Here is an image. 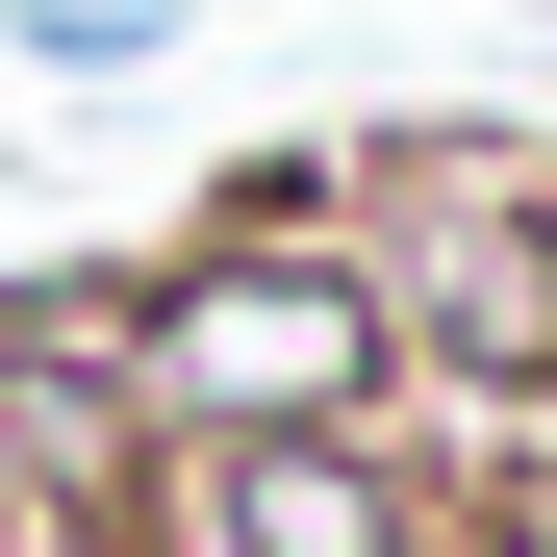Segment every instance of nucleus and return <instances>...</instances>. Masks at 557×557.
<instances>
[{"label": "nucleus", "instance_id": "nucleus-5", "mask_svg": "<svg viewBox=\"0 0 557 557\" xmlns=\"http://www.w3.org/2000/svg\"><path fill=\"white\" fill-rule=\"evenodd\" d=\"M0 557H26V456H0Z\"/></svg>", "mask_w": 557, "mask_h": 557}, {"label": "nucleus", "instance_id": "nucleus-3", "mask_svg": "<svg viewBox=\"0 0 557 557\" xmlns=\"http://www.w3.org/2000/svg\"><path fill=\"white\" fill-rule=\"evenodd\" d=\"M152 557H456V456H431V431H253V456H177Z\"/></svg>", "mask_w": 557, "mask_h": 557}, {"label": "nucleus", "instance_id": "nucleus-1", "mask_svg": "<svg viewBox=\"0 0 557 557\" xmlns=\"http://www.w3.org/2000/svg\"><path fill=\"white\" fill-rule=\"evenodd\" d=\"M127 406H152V456L406 431L381 278H355V152H228V177H203V228L127 253Z\"/></svg>", "mask_w": 557, "mask_h": 557}, {"label": "nucleus", "instance_id": "nucleus-4", "mask_svg": "<svg viewBox=\"0 0 557 557\" xmlns=\"http://www.w3.org/2000/svg\"><path fill=\"white\" fill-rule=\"evenodd\" d=\"M0 26H26L51 76H152V51H177V0H0Z\"/></svg>", "mask_w": 557, "mask_h": 557}, {"label": "nucleus", "instance_id": "nucleus-2", "mask_svg": "<svg viewBox=\"0 0 557 557\" xmlns=\"http://www.w3.org/2000/svg\"><path fill=\"white\" fill-rule=\"evenodd\" d=\"M355 278H381V355H406L431 456L557 431V152L532 127H381L355 152Z\"/></svg>", "mask_w": 557, "mask_h": 557}]
</instances>
